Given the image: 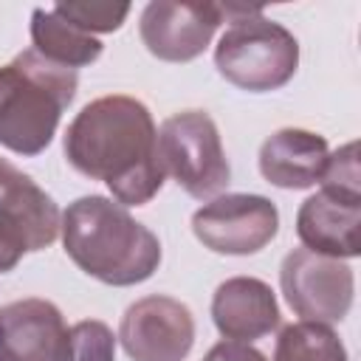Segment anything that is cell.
I'll use <instances>...</instances> for the list:
<instances>
[{
    "mask_svg": "<svg viewBox=\"0 0 361 361\" xmlns=\"http://www.w3.org/2000/svg\"><path fill=\"white\" fill-rule=\"evenodd\" d=\"M68 164L104 180L121 206H144L164 186L158 161V130L144 102L133 96H102L85 104L65 130Z\"/></svg>",
    "mask_w": 361,
    "mask_h": 361,
    "instance_id": "obj_1",
    "label": "cell"
},
{
    "mask_svg": "<svg viewBox=\"0 0 361 361\" xmlns=\"http://www.w3.org/2000/svg\"><path fill=\"white\" fill-rule=\"evenodd\" d=\"M65 254L87 276L104 285H138L161 262L158 237L138 223L121 203L99 195L73 200L62 214Z\"/></svg>",
    "mask_w": 361,
    "mask_h": 361,
    "instance_id": "obj_2",
    "label": "cell"
},
{
    "mask_svg": "<svg viewBox=\"0 0 361 361\" xmlns=\"http://www.w3.org/2000/svg\"><path fill=\"white\" fill-rule=\"evenodd\" d=\"M79 76L34 48L0 68V144L17 155H39L76 96Z\"/></svg>",
    "mask_w": 361,
    "mask_h": 361,
    "instance_id": "obj_3",
    "label": "cell"
},
{
    "mask_svg": "<svg viewBox=\"0 0 361 361\" xmlns=\"http://www.w3.org/2000/svg\"><path fill=\"white\" fill-rule=\"evenodd\" d=\"M228 28L214 48V65L226 82L248 93H265L288 85L299 65L296 37L262 17V6L223 3Z\"/></svg>",
    "mask_w": 361,
    "mask_h": 361,
    "instance_id": "obj_4",
    "label": "cell"
},
{
    "mask_svg": "<svg viewBox=\"0 0 361 361\" xmlns=\"http://www.w3.org/2000/svg\"><path fill=\"white\" fill-rule=\"evenodd\" d=\"M158 161L186 195L209 200L231 180V166L220 144L217 124L203 110L169 116L158 130Z\"/></svg>",
    "mask_w": 361,
    "mask_h": 361,
    "instance_id": "obj_5",
    "label": "cell"
},
{
    "mask_svg": "<svg viewBox=\"0 0 361 361\" xmlns=\"http://www.w3.org/2000/svg\"><path fill=\"white\" fill-rule=\"evenodd\" d=\"M59 223L54 197L0 158V274H8L23 254L48 248L59 234Z\"/></svg>",
    "mask_w": 361,
    "mask_h": 361,
    "instance_id": "obj_6",
    "label": "cell"
},
{
    "mask_svg": "<svg viewBox=\"0 0 361 361\" xmlns=\"http://www.w3.org/2000/svg\"><path fill=\"white\" fill-rule=\"evenodd\" d=\"M282 293L302 322H341L353 307V268L310 248H293L279 268Z\"/></svg>",
    "mask_w": 361,
    "mask_h": 361,
    "instance_id": "obj_7",
    "label": "cell"
},
{
    "mask_svg": "<svg viewBox=\"0 0 361 361\" xmlns=\"http://www.w3.org/2000/svg\"><path fill=\"white\" fill-rule=\"evenodd\" d=\"M279 228L276 206L262 195H220L192 214L195 237L214 254H257Z\"/></svg>",
    "mask_w": 361,
    "mask_h": 361,
    "instance_id": "obj_8",
    "label": "cell"
},
{
    "mask_svg": "<svg viewBox=\"0 0 361 361\" xmlns=\"http://www.w3.org/2000/svg\"><path fill=\"white\" fill-rule=\"evenodd\" d=\"M118 341L133 361H183L195 344L192 310L172 296H144L124 310Z\"/></svg>",
    "mask_w": 361,
    "mask_h": 361,
    "instance_id": "obj_9",
    "label": "cell"
},
{
    "mask_svg": "<svg viewBox=\"0 0 361 361\" xmlns=\"http://www.w3.org/2000/svg\"><path fill=\"white\" fill-rule=\"evenodd\" d=\"M223 23V3H178L155 0L141 14V42L164 62H189L206 51L217 25Z\"/></svg>",
    "mask_w": 361,
    "mask_h": 361,
    "instance_id": "obj_10",
    "label": "cell"
},
{
    "mask_svg": "<svg viewBox=\"0 0 361 361\" xmlns=\"http://www.w3.org/2000/svg\"><path fill=\"white\" fill-rule=\"evenodd\" d=\"M296 234L305 248L327 257L361 254V192L327 189L307 197L296 214Z\"/></svg>",
    "mask_w": 361,
    "mask_h": 361,
    "instance_id": "obj_11",
    "label": "cell"
},
{
    "mask_svg": "<svg viewBox=\"0 0 361 361\" xmlns=\"http://www.w3.org/2000/svg\"><path fill=\"white\" fill-rule=\"evenodd\" d=\"M0 336L11 361H65L71 327L48 299H20L0 307Z\"/></svg>",
    "mask_w": 361,
    "mask_h": 361,
    "instance_id": "obj_12",
    "label": "cell"
},
{
    "mask_svg": "<svg viewBox=\"0 0 361 361\" xmlns=\"http://www.w3.org/2000/svg\"><path fill=\"white\" fill-rule=\"evenodd\" d=\"M212 319L231 341H254L274 333L282 322L271 285L254 276H231L217 285L212 299Z\"/></svg>",
    "mask_w": 361,
    "mask_h": 361,
    "instance_id": "obj_13",
    "label": "cell"
},
{
    "mask_svg": "<svg viewBox=\"0 0 361 361\" xmlns=\"http://www.w3.org/2000/svg\"><path fill=\"white\" fill-rule=\"evenodd\" d=\"M330 149L319 133L285 127L259 147V172L279 189H310L322 180Z\"/></svg>",
    "mask_w": 361,
    "mask_h": 361,
    "instance_id": "obj_14",
    "label": "cell"
},
{
    "mask_svg": "<svg viewBox=\"0 0 361 361\" xmlns=\"http://www.w3.org/2000/svg\"><path fill=\"white\" fill-rule=\"evenodd\" d=\"M31 39L34 51L45 59L65 65V68H82L102 56V42L82 31L79 25L68 23L54 6L51 8H34L31 14Z\"/></svg>",
    "mask_w": 361,
    "mask_h": 361,
    "instance_id": "obj_15",
    "label": "cell"
},
{
    "mask_svg": "<svg viewBox=\"0 0 361 361\" xmlns=\"http://www.w3.org/2000/svg\"><path fill=\"white\" fill-rule=\"evenodd\" d=\"M274 361H347V350L327 324L293 322L279 330Z\"/></svg>",
    "mask_w": 361,
    "mask_h": 361,
    "instance_id": "obj_16",
    "label": "cell"
},
{
    "mask_svg": "<svg viewBox=\"0 0 361 361\" xmlns=\"http://www.w3.org/2000/svg\"><path fill=\"white\" fill-rule=\"evenodd\" d=\"M65 361H116V336L104 322L85 319L71 327Z\"/></svg>",
    "mask_w": 361,
    "mask_h": 361,
    "instance_id": "obj_17",
    "label": "cell"
},
{
    "mask_svg": "<svg viewBox=\"0 0 361 361\" xmlns=\"http://www.w3.org/2000/svg\"><path fill=\"white\" fill-rule=\"evenodd\" d=\"M68 23L79 25L82 31H116L124 17L130 14L127 3H56L54 6Z\"/></svg>",
    "mask_w": 361,
    "mask_h": 361,
    "instance_id": "obj_18",
    "label": "cell"
},
{
    "mask_svg": "<svg viewBox=\"0 0 361 361\" xmlns=\"http://www.w3.org/2000/svg\"><path fill=\"white\" fill-rule=\"evenodd\" d=\"M327 189H341V192H361V172H358V144L350 141L330 152L324 175L319 180Z\"/></svg>",
    "mask_w": 361,
    "mask_h": 361,
    "instance_id": "obj_19",
    "label": "cell"
},
{
    "mask_svg": "<svg viewBox=\"0 0 361 361\" xmlns=\"http://www.w3.org/2000/svg\"><path fill=\"white\" fill-rule=\"evenodd\" d=\"M203 361H265V355H262L257 347L245 344V341H231V338H226V341L214 344V347L206 353Z\"/></svg>",
    "mask_w": 361,
    "mask_h": 361,
    "instance_id": "obj_20",
    "label": "cell"
},
{
    "mask_svg": "<svg viewBox=\"0 0 361 361\" xmlns=\"http://www.w3.org/2000/svg\"><path fill=\"white\" fill-rule=\"evenodd\" d=\"M0 361H11L8 353H6V344H3V336H0Z\"/></svg>",
    "mask_w": 361,
    "mask_h": 361,
    "instance_id": "obj_21",
    "label": "cell"
}]
</instances>
